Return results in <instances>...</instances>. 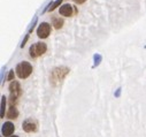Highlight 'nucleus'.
Masks as SVG:
<instances>
[{"mask_svg":"<svg viewBox=\"0 0 146 137\" xmlns=\"http://www.w3.org/2000/svg\"><path fill=\"white\" fill-rule=\"evenodd\" d=\"M47 51V45L45 43H35L30 46L29 49V53H30V57L31 58H38L40 55H43L45 52Z\"/></svg>","mask_w":146,"mask_h":137,"instance_id":"3","label":"nucleus"},{"mask_svg":"<svg viewBox=\"0 0 146 137\" xmlns=\"http://www.w3.org/2000/svg\"><path fill=\"white\" fill-rule=\"evenodd\" d=\"M15 72H16V75L20 77V78H27V77H29L30 75H31V73H32V66H31V63L30 62H28V61H22V62H20L17 66H16V68H15Z\"/></svg>","mask_w":146,"mask_h":137,"instance_id":"2","label":"nucleus"},{"mask_svg":"<svg viewBox=\"0 0 146 137\" xmlns=\"http://www.w3.org/2000/svg\"><path fill=\"white\" fill-rule=\"evenodd\" d=\"M7 81H14V70H9V74L7 76Z\"/></svg>","mask_w":146,"mask_h":137,"instance_id":"13","label":"nucleus"},{"mask_svg":"<svg viewBox=\"0 0 146 137\" xmlns=\"http://www.w3.org/2000/svg\"><path fill=\"white\" fill-rule=\"evenodd\" d=\"M5 107H6V97H1V118H5Z\"/></svg>","mask_w":146,"mask_h":137,"instance_id":"11","label":"nucleus"},{"mask_svg":"<svg viewBox=\"0 0 146 137\" xmlns=\"http://www.w3.org/2000/svg\"><path fill=\"white\" fill-rule=\"evenodd\" d=\"M51 33V24L47 22H42L37 29V36L42 39H45Z\"/></svg>","mask_w":146,"mask_h":137,"instance_id":"5","label":"nucleus"},{"mask_svg":"<svg viewBox=\"0 0 146 137\" xmlns=\"http://www.w3.org/2000/svg\"><path fill=\"white\" fill-rule=\"evenodd\" d=\"M11 137H19V136H15V135H14V136H11Z\"/></svg>","mask_w":146,"mask_h":137,"instance_id":"17","label":"nucleus"},{"mask_svg":"<svg viewBox=\"0 0 146 137\" xmlns=\"http://www.w3.org/2000/svg\"><path fill=\"white\" fill-rule=\"evenodd\" d=\"M61 3H62V0H56V1H54V3L52 4L51 8H50L48 11H50V12H53L54 9H56V8H58V7H59V6L61 5Z\"/></svg>","mask_w":146,"mask_h":137,"instance_id":"12","label":"nucleus"},{"mask_svg":"<svg viewBox=\"0 0 146 137\" xmlns=\"http://www.w3.org/2000/svg\"><path fill=\"white\" fill-rule=\"evenodd\" d=\"M52 23H53V25H54L55 29H61L62 25H63V20L60 19V17H58V16H53L52 17Z\"/></svg>","mask_w":146,"mask_h":137,"instance_id":"10","label":"nucleus"},{"mask_svg":"<svg viewBox=\"0 0 146 137\" xmlns=\"http://www.w3.org/2000/svg\"><path fill=\"white\" fill-rule=\"evenodd\" d=\"M9 93H11V104H15L17 101V99L21 97L22 94V89H21V85L17 81H13L11 84H9Z\"/></svg>","mask_w":146,"mask_h":137,"instance_id":"4","label":"nucleus"},{"mask_svg":"<svg viewBox=\"0 0 146 137\" xmlns=\"http://www.w3.org/2000/svg\"><path fill=\"white\" fill-rule=\"evenodd\" d=\"M72 6H70L69 4H66V5H63V6H61L60 7V11H59V13H60V15H62V16H64V17H69V16H71L72 15Z\"/></svg>","mask_w":146,"mask_h":137,"instance_id":"8","label":"nucleus"},{"mask_svg":"<svg viewBox=\"0 0 146 137\" xmlns=\"http://www.w3.org/2000/svg\"><path fill=\"white\" fill-rule=\"evenodd\" d=\"M28 39H29V33H28V35H25V38L23 39V42H22V44H21V47H22V49L24 47V45H25V43L28 42Z\"/></svg>","mask_w":146,"mask_h":137,"instance_id":"15","label":"nucleus"},{"mask_svg":"<svg viewBox=\"0 0 146 137\" xmlns=\"http://www.w3.org/2000/svg\"><path fill=\"white\" fill-rule=\"evenodd\" d=\"M14 130H15V126H14V123H12V122H5L4 124H3V129H1V132H3V136H12L13 135V132H14Z\"/></svg>","mask_w":146,"mask_h":137,"instance_id":"7","label":"nucleus"},{"mask_svg":"<svg viewBox=\"0 0 146 137\" xmlns=\"http://www.w3.org/2000/svg\"><path fill=\"white\" fill-rule=\"evenodd\" d=\"M74 1L76 3V4H78V5H82V4H84L86 0H74Z\"/></svg>","mask_w":146,"mask_h":137,"instance_id":"16","label":"nucleus"},{"mask_svg":"<svg viewBox=\"0 0 146 137\" xmlns=\"http://www.w3.org/2000/svg\"><path fill=\"white\" fill-rule=\"evenodd\" d=\"M37 127H38L37 121L33 120V119H31V118L27 119V120L22 123V128H23V130L27 131V132H35L36 130H37Z\"/></svg>","mask_w":146,"mask_h":137,"instance_id":"6","label":"nucleus"},{"mask_svg":"<svg viewBox=\"0 0 146 137\" xmlns=\"http://www.w3.org/2000/svg\"><path fill=\"white\" fill-rule=\"evenodd\" d=\"M101 60V55L99 54H96L94 55V61H96V65H99V61Z\"/></svg>","mask_w":146,"mask_h":137,"instance_id":"14","label":"nucleus"},{"mask_svg":"<svg viewBox=\"0 0 146 137\" xmlns=\"http://www.w3.org/2000/svg\"><path fill=\"white\" fill-rule=\"evenodd\" d=\"M17 116H19V111H17V108L16 107H14V106H11L9 107V111H8V113H7V118L8 119H11V120H15V119H17Z\"/></svg>","mask_w":146,"mask_h":137,"instance_id":"9","label":"nucleus"},{"mask_svg":"<svg viewBox=\"0 0 146 137\" xmlns=\"http://www.w3.org/2000/svg\"><path fill=\"white\" fill-rule=\"evenodd\" d=\"M68 73H69V68L63 67V66L53 68L52 72H51V76H50L51 83L53 85H56V84L61 83L64 80V77L68 75Z\"/></svg>","mask_w":146,"mask_h":137,"instance_id":"1","label":"nucleus"}]
</instances>
